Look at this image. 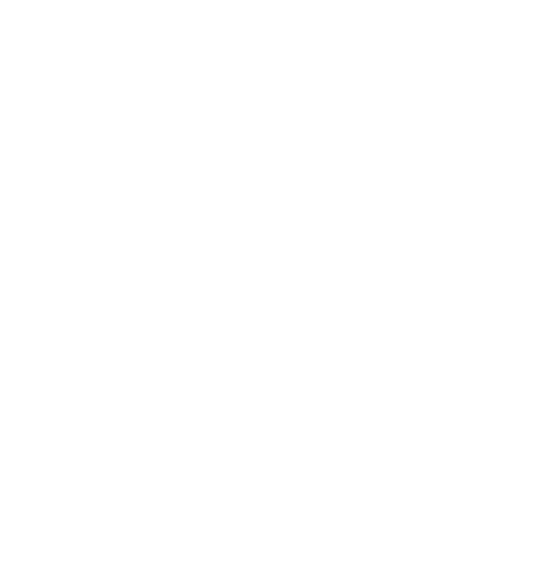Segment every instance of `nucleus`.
Wrapping results in <instances>:
<instances>
[]
</instances>
